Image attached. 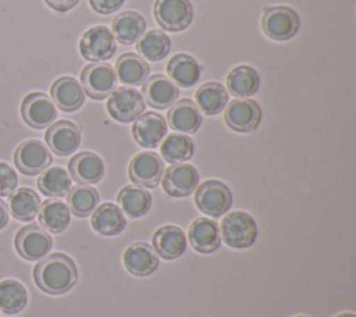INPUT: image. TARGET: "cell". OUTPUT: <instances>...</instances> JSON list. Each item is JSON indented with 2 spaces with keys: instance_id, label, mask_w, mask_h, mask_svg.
Returning <instances> with one entry per match:
<instances>
[{
  "instance_id": "30bf717a",
  "label": "cell",
  "mask_w": 356,
  "mask_h": 317,
  "mask_svg": "<svg viewBox=\"0 0 356 317\" xmlns=\"http://www.w3.org/2000/svg\"><path fill=\"white\" fill-rule=\"evenodd\" d=\"M21 115L31 128L43 129L57 118V107L46 93L32 92L21 103Z\"/></svg>"
},
{
  "instance_id": "83f0119b",
  "label": "cell",
  "mask_w": 356,
  "mask_h": 317,
  "mask_svg": "<svg viewBox=\"0 0 356 317\" xmlns=\"http://www.w3.org/2000/svg\"><path fill=\"white\" fill-rule=\"evenodd\" d=\"M117 202L125 216L140 218L150 210L152 195L142 186L127 185L118 192Z\"/></svg>"
},
{
  "instance_id": "277c9868",
  "label": "cell",
  "mask_w": 356,
  "mask_h": 317,
  "mask_svg": "<svg viewBox=\"0 0 356 317\" xmlns=\"http://www.w3.org/2000/svg\"><path fill=\"white\" fill-rule=\"evenodd\" d=\"M195 203L202 213L210 217H221L232 206V193L224 182L209 179L197 186Z\"/></svg>"
},
{
  "instance_id": "52a82bcc",
  "label": "cell",
  "mask_w": 356,
  "mask_h": 317,
  "mask_svg": "<svg viewBox=\"0 0 356 317\" xmlns=\"http://www.w3.org/2000/svg\"><path fill=\"white\" fill-rule=\"evenodd\" d=\"M153 14L163 29L179 32L191 25L193 7L189 0H156Z\"/></svg>"
},
{
  "instance_id": "7a4b0ae2",
  "label": "cell",
  "mask_w": 356,
  "mask_h": 317,
  "mask_svg": "<svg viewBox=\"0 0 356 317\" xmlns=\"http://www.w3.org/2000/svg\"><path fill=\"white\" fill-rule=\"evenodd\" d=\"M257 234L256 220L246 211H231L221 221L220 236L229 247H250L256 242Z\"/></svg>"
},
{
  "instance_id": "ba28073f",
  "label": "cell",
  "mask_w": 356,
  "mask_h": 317,
  "mask_svg": "<svg viewBox=\"0 0 356 317\" xmlns=\"http://www.w3.org/2000/svg\"><path fill=\"white\" fill-rule=\"evenodd\" d=\"M117 50V42L113 32L104 26L97 25L83 32L79 40V51L88 61H104L113 57Z\"/></svg>"
},
{
  "instance_id": "1f68e13d",
  "label": "cell",
  "mask_w": 356,
  "mask_h": 317,
  "mask_svg": "<svg viewBox=\"0 0 356 317\" xmlns=\"http://www.w3.org/2000/svg\"><path fill=\"white\" fill-rule=\"evenodd\" d=\"M260 78L250 65H238L227 76V88L236 97H249L259 90Z\"/></svg>"
},
{
  "instance_id": "8d00e7d4",
  "label": "cell",
  "mask_w": 356,
  "mask_h": 317,
  "mask_svg": "<svg viewBox=\"0 0 356 317\" xmlns=\"http://www.w3.org/2000/svg\"><path fill=\"white\" fill-rule=\"evenodd\" d=\"M193 152H195L193 140L188 135H182V133L167 135L160 146V153L163 158L172 164L182 163L192 158Z\"/></svg>"
},
{
  "instance_id": "ffe728a7",
  "label": "cell",
  "mask_w": 356,
  "mask_h": 317,
  "mask_svg": "<svg viewBox=\"0 0 356 317\" xmlns=\"http://www.w3.org/2000/svg\"><path fill=\"white\" fill-rule=\"evenodd\" d=\"M68 172L81 185L97 184L104 175V163L93 152H81L70 160Z\"/></svg>"
},
{
  "instance_id": "5b68a950",
  "label": "cell",
  "mask_w": 356,
  "mask_h": 317,
  "mask_svg": "<svg viewBox=\"0 0 356 317\" xmlns=\"http://www.w3.org/2000/svg\"><path fill=\"white\" fill-rule=\"evenodd\" d=\"M81 85L90 99L102 100L117 89V75L107 63L89 64L81 72Z\"/></svg>"
},
{
  "instance_id": "74e56055",
  "label": "cell",
  "mask_w": 356,
  "mask_h": 317,
  "mask_svg": "<svg viewBox=\"0 0 356 317\" xmlns=\"http://www.w3.org/2000/svg\"><path fill=\"white\" fill-rule=\"evenodd\" d=\"M18 177L15 170L7 163L0 161V196H8L17 189Z\"/></svg>"
},
{
  "instance_id": "4316f807",
  "label": "cell",
  "mask_w": 356,
  "mask_h": 317,
  "mask_svg": "<svg viewBox=\"0 0 356 317\" xmlns=\"http://www.w3.org/2000/svg\"><path fill=\"white\" fill-rule=\"evenodd\" d=\"M150 68L147 63L138 54L124 53L115 64V75L122 85L139 86L149 78Z\"/></svg>"
},
{
  "instance_id": "d4e9b609",
  "label": "cell",
  "mask_w": 356,
  "mask_h": 317,
  "mask_svg": "<svg viewBox=\"0 0 356 317\" xmlns=\"http://www.w3.org/2000/svg\"><path fill=\"white\" fill-rule=\"evenodd\" d=\"M113 35L120 43L129 46L145 33L146 21L136 11H122L113 19Z\"/></svg>"
},
{
  "instance_id": "b9f144b4",
  "label": "cell",
  "mask_w": 356,
  "mask_h": 317,
  "mask_svg": "<svg viewBox=\"0 0 356 317\" xmlns=\"http://www.w3.org/2000/svg\"><path fill=\"white\" fill-rule=\"evenodd\" d=\"M335 317H356L353 313H350V311H343V313H339V314H337Z\"/></svg>"
},
{
  "instance_id": "3957f363",
  "label": "cell",
  "mask_w": 356,
  "mask_h": 317,
  "mask_svg": "<svg viewBox=\"0 0 356 317\" xmlns=\"http://www.w3.org/2000/svg\"><path fill=\"white\" fill-rule=\"evenodd\" d=\"M299 25V15L291 7L274 6L263 11L261 29L273 40H289L296 35Z\"/></svg>"
},
{
  "instance_id": "f35d334b",
  "label": "cell",
  "mask_w": 356,
  "mask_h": 317,
  "mask_svg": "<svg viewBox=\"0 0 356 317\" xmlns=\"http://www.w3.org/2000/svg\"><path fill=\"white\" fill-rule=\"evenodd\" d=\"M125 3V0H89L90 7L103 15L111 14L117 10H120L122 7V4Z\"/></svg>"
},
{
  "instance_id": "f1b7e54d",
  "label": "cell",
  "mask_w": 356,
  "mask_h": 317,
  "mask_svg": "<svg viewBox=\"0 0 356 317\" xmlns=\"http://www.w3.org/2000/svg\"><path fill=\"white\" fill-rule=\"evenodd\" d=\"M38 214L40 225L51 234H60L65 231L71 221V211L68 206L60 199L44 200Z\"/></svg>"
},
{
  "instance_id": "4fadbf2b",
  "label": "cell",
  "mask_w": 356,
  "mask_h": 317,
  "mask_svg": "<svg viewBox=\"0 0 356 317\" xmlns=\"http://www.w3.org/2000/svg\"><path fill=\"white\" fill-rule=\"evenodd\" d=\"M224 120L235 132H253L260 124L261 110L260 106L252 99H235L228 104Z\"/></svg>"
},
{
  "instance_id": "d6986e66",
  "label": "cell",
  "mask_w": 356,
  "mask_h": 317,
  "mask_svg": "<svg viewBox=\"0 0 356 317\" xmlns=\"http://www.w3.org/2000/svg\"><path fill=\"white\" fill-rule=\"evenodd\" d=\"M188 238L191 246L202 254L213 253L221 245L218 224L206 217H200L192 221L188 229Z\"/></svg>"
},
{
  "instance_id": "e0dca14e",
  "label": "cell",
  "mask_w": 356,
  "mask_h": 317,
  "mask_svg": "<svg viewBox=\"0 0 356 317\" xmlns=\"http://www.w3.org/2000/svg\"><path fill=\"white\" fill-rule=\"evenodd\" d=\"M127 271L135 277H147L159 267V256L146 242H135L129 245L122 256Z\"/></svg>"
},
{
  "instance_id": "7402d4cb",
  "label": "cell",
  "mask_w": 356,
  "mask_h": 317,
  "mask_svg": "<svg viewBox=\"0 0 356 317\" xmlns=\"http://www.w3.org/2000/svg\"><path fill=\"white\" fill-rule=\"evenodd\" d=\"M154 252L164 260L178 259L186 249L184 231L177 225L160 227L152 238Z\"/></svg>"
},
{
  "instance_id": "d590c367",
  "label": "cell",
  "mask_w": 356,
  "mask_h": 317,
  "mask_svg": "<svg viewBox=\"0 0 356 317\" xmlns=\"http://www.w3.org/2000/svg\"><path fill=\"white\" fill-rule=\"evenodd\" d=\"M67 203L70 211L76 217H88L99 204V193L89 185H76L68 190Z\"/></svg>"
},
{
  "instance_id": "f546056e",
  "label": "cell",
  "mask_w": 356,
  "mask_h": 317,
  "mask_svg": "<svg viewBox=\"0 0 356 317\" xmlns=\"http://www.w3.org/2000/svg\"><path fill=\"white\" fill-rule=\"evenodd\" d=\"M8 213L18 221L33 220L40 209L39 195L31 188H18L8 195Z\"/></svg>"
},
{
  "instance_id": "e575fe53",
  "label": "cell",
  "mask_w": 356,
  "mask_h": 317,
  "mask_svg": "<svg viewBox=\"0 0 356 317\" xmlns=\"http://www.w3.org/2000/svg\"><path fill=\"white\" fill-rule=\"evenodd\" d=\"M170 49H171L170 38L164 32L156 31V29L146 32L136 44V50L143 57V60L146 58L147 61H152V63H157L165 58L167 54L170 53Z\"/></svg>"
},
{
  "instance_id": "484cf974",
  "label": "cell",
  "mask_w": 356,
  "mask_h": 317,
  "mask_svg": "<svg viewBox=\"0 0 356 317\" xmlns=\"http://www.w3.org/2000/svg\"><path fill=\"white\" fill-rule=\"evenodd\" d=\"M200 71L202 70L197 61L186 53L175 54L170 58L167 65L168 76L179 88L195 86L200 78Z\"/></svg>"
},
{
  "instance_id": "836d02e7",
  "label": "cell",
  "mask_w": 356,
  "mask_h": 317,
  "mask_svg": "<svg viewBox=\"0 0 356 317\" xmlns=\"http://www.w3.org/2000/svg\"><path fill=\"white\" fill-rule=\"evenodd\" d=\"M28 303V291L17 279L7 278L0 281V310L6 314H17Z\"/></svg>"
},
{
  "instance_id": "6da1fadb",
  "label": "cell",
  "mask_w": 356,
  "mask_h": 317,
  "mask_svg": "<svg viewBox=\"0 0 356 317\" xmlns=\"http://www.w3.org/2000/svg\"><path fill=\"white\" fill-rule=\"evenodd\" d=\"M33 279L43 292L49 295H63L76 284L78 270L70 256L51 253L36 263Z\"/></svg>"
},
{
  "instance_id": "9c48e42d",
  "label": "cell",
  "mask_w": 356,
  "mask_h": 317,
  "mask_svg": "<svg viewBox=\"0 0 356 317\" xmlns=\"http://www.w3.org/2000/svg\"><path fill=\"white\" fill-rule=\"evenodd\" d=\"M108 114L118 122H132L145 111V99L134 88H117L107 100Z\"/></svg>"
},
{
  "instance_id": "44dd1931",
  "label": "cell",
  "mask_w": 356,
  "mask_h": 317,
  "mask_svg": "<svg viewBox=\"0 0 356 317\" xmlns=\"http://www.w3.org/2000/svg\"><path fill=\"white\" fill-rule=\"evenodd\" d=\"M90 224L96 234L102 236H115L125 229L127 218L117 204L106 202L93 210Z\"/></svg>"
},
{
  "instance_id": "9a60e30c",
  "label": "cell",
  "mask_w": 356,
  "mask_h": 317,
  "mask_svg": "<svg viewBox=\"0 0 356 317\" xmlns=\"http://www.w3.org/2000/svg\"><path fill=\"white\" fill-rule=\"evenodd\" d=\"M46 143L57 156H68L81 145V129L71 121L61 120L50 125L44 135Z\"/></svg>"
},
{
  "instance_id": "ac0fdd59",
  "label": "cell",
  "mask_w": 356,
  "mask_h": 317,
  "mask_svg": "<svg viewBox=\"0 0 356 317\" xmlns=\"http://www.w3.org/2000/svg\"><path fill=\"white\" fill-rule=\"evenodd\" d=\"M143 96L149 106L153 108H167L172 106L179 96L178 86L165 75L154 74L143 83Z\"/></svg>"
},
{
  "instance_id": "ab89813d",
  "label": "cell",
  "mask_w": 356,
  "mask_h": 317,
  "mask_svg": "<svg viewBox=\"0 0 356 317\" xmlns=\"http://www.w3.org/2000/svg\"><path fill=\"white\" fill-rule=\"evenodd\" d=\"M44 1L50 8L58 11V13H65V11L74 8L79 0H44Z\"/></svg>"
},
{
  "instance_id": "8fae6325",
  "label": "cell",
  "mask_w": 356,
  "mask_h": 317,
  "mask_svg": "<svg viewBox=\"0 0 356 317\" xmlns=\"http://www.w3.org/2000/svg\"><path fill=\"white\" fill-rule=\"evenodd\" d=\"M49 147L39 139L22 142L14 153V164L25 175H38L51 164Z\"/></svg>"
},
{
  "instance_id": "2e32d148",
  "label": "cell",
  "mask_w": 356,
  "mask_h": 317,
  "mask_svg": "<svg viewBox=\"0 0 356 317\" xmlns=\"http://www.w3.org/2000/svg\"><path fill=\"white\" fill-rule=\"evenodd\" d=\"M132 135L138 145L153 149L167 135V122L163 115L147 111L139 115L132 127Z\"/></svg>"
},
{
  "instance_id": "7c38bea8",
  "label": "cell",
  "mask_w": 356,
  "mask_h": 317,
  "mask_svg": "<svg viewBox=\"0 0 356 317\" xmlns=\"http://www.w3.org/2000/svg\"><path fill=\"white\" fill-rule=\"evenodd\" d=\"M163 172L164 163L154 152H140L135 154L128 167L131 181L142 188H156Z\"/></svg>"
},
{
  "instance_id": "4dcf8cb0",
  "label": "cell",
  "mask_w": 356,
  "mask_h": 317,
  "mask_svg": "<svg viewBox=\"0 0 356 317\" xmlns=\"http://www.w3.org/2000/svg\"><path fill=\"white\" fill-rule=\"evenodd\" d=\"M70 172L61 165H53L43 170L38 178L39 190L49 197H61L72 188Z\"/></svg>"
},
{
  "instance_id": "60d3db41",
  "label": "cell",
  "mask_w": 356,
  "mask_h": 317,
  "mask_svg": "<svg viewBox=\"0 0 356 317\" xmlns=\"http://www.w3.org/2000/svg\"><path fill=\"white\" fill-rule=\"evenodd\" d=\"M10 220V213L7 209V204L0 199V229L6 228V225L8 224Z\"/></svg>"
},
{
  "instance_id": "7bdbcfd3",
  "label": "cell",
  "mask_w": 356,
  "mask_h": 317,
  "mask_svg": "<svg viewBox=\"0 0 356 317\" xmlns=\"http://www.w3.org/2000/svg\"><path fill=\"white\" fill-rule=\"evenodd\" d=\"M295 317H306V316H295Z\"/></svg>"
},
{
  "instance_id": "d6a6232c",
  "label": "cell",
  "mask_w": 356,
  "mask_h": 317,
  "mask_svg": "<svg viewBox=\"0 0 356 317\" xmlns=\"http://www.w3.org/2000/svg\"><path fill=\"white\" fill-rule=\"evenodd\" d=\"M197 106L206 115L220 114L228 103V92L218 82H206L195 93Z\"/></svg>"
},
{
  "instance_id": "5bb4252c",
  "label": "cell",
  "mask_w": 356,
  "mask_h": 317,
  "mask_svg": "<svg viewBox=\"0 0 356 317\" xmlns=\"http://www.w3.org/2000/svg\"><path fill=\"white\" fill-rule=\"evenodd\" d=\"M199 172L188 163H177L167 168L161 185L167 195L172 197H186L197 188Z\"/></svg>"
},
{
  "instance_id": "603a6c76",
  "label": "cell",
  "mask_w": 356,
  "mask_h": 317,
  "mask_svg": "<svg viewBox=\"0 0 356 317\" xmlns=\"http://www.w3.org/2000/svg\"><path fill=\"white\" fill-rule=\"evenodd\" d=\"M168 125L182 133H195L202 125V114L191 99H181L171 106L167 114Z\"/></svg>"
},
{
  "instance_id": "8992f818",
  "label": "cell",
  "mask_w": 356,
  "mask_h": 317,
  "mask_svg": "<svg viewBox=\"0 0 356 317\" xmlns=\"http://www.w3.org/2000/svg\"><path fill=\"white\" fill-rule=\"evenodd\" d=\"M14 245L22 259L38 261L51 250L53 239L44 228H40L38 224H29L19 228Z\"/></svg>"
},
{
  "instance_id": "cb8c5ba5",
  "label": "cell",
  "mask_w": 356,
  "mask_h": 317,
  "mask_svg": "<svg viewBox=\"0 0 356 317\" xmlns=\"http://www.w3.org/2000/svg\"><path fill=\"white\" fill-rule=\"evenodd\" d=\"M54 104L65 111L72 113L78 110L85 100V92L82 85L72 76H61L54 81L50 89Z\"/></svg>"
}]
</instances>
